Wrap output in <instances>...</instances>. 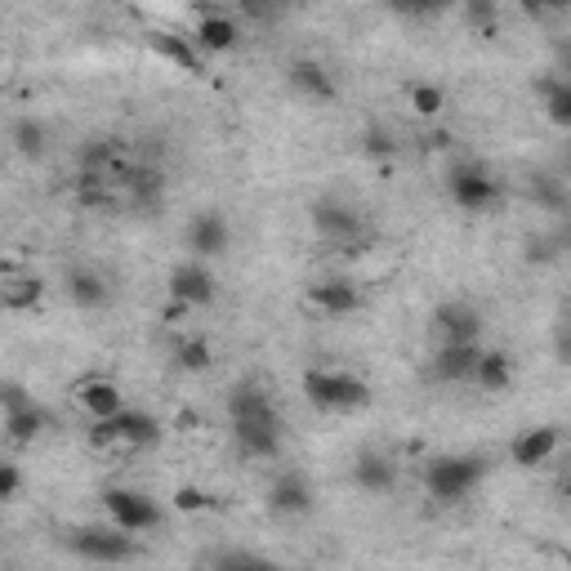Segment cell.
Instances as JSON below:
<instances>
[{
    "label": "cell",
    "mask_w": 571,
    "mask_h": 571,
    "mask_svg": "<svg viewBox=\"0 0 571 571\" xmlns=\"http://www.w3.org/2000/svg\"><path fill=\"white\" fill-rule=\"evenodd\" d=\"M558 442H562V433H558L553 425H536V429H523V433L514 438L509 455H514L518 469H536V464H545V460L558 451Z\"/></svg>",
    "instance_id": "9a60e30c"
},
{
    "label": "cell",
    "mask_w": 571,
    "mask_h": 571,
    "mask_svg": "<svg viewBox=\"0 0 571 571\" xmlns=\"http://www.w3.org/2000/svg\"><path fill=\"white\" fill-rule=\"evenodd\" d=\"M10 143L19 147V156H28V161H41V156H45V147H50V130H45L36 117H23V121H14V130H10Z\"/></svg>",
    "instance_id": "d4e9b609"
},
{
    "label": "cell",
    "mask_w": 571,
    "mask_h": 571,
    "mask_svg": "<svg viewBox=\"0 0 571 571\" xmlns=\"http://www.w3.org/2000/svg\"><path fill=\"white\" fill-rule=\"evenodd\" d=\"M304 397L317 411H358V406L371 402V388H366V380H358L349 371L312 366V371H304Z\"/></svg>",
    "instance_id": "7a4b0ae2"
},
{
    "label": "cell",
    "mask_w": 571,
    "mask_h": 571,
    "mask_svg": "<svg viewBox=\"0 0 571 571\" xmlns=\"http://www.w3.org/2000/svg\"><path fill=\"white\" fill-rule=\"evenodd\" d=\"M486 477V460L482 455H438L425 469V486L438 505H460L477 492V482Z\"/></svg>",
    "instance_id": "6da1fadb"
},
{
    "label": "cell",
    "mask_w": 571,
    "mask_h": 571,
    "mask_svg": "<svg viewBox=\"0 0 571 571\" xmlns=\"http://www.w3.org/2000/svg\"><path fill=\"white\" fill-rule=\"evenodd\" d=\"M72 393H76V406H80V411H86L90 420H112V416L125 411V393H121L117 380H108V375L80 380Z\"/></svg>",
    "instance_id": "30bf717a"
},
{
    "label": "cell",
    "mask_w": 571,
    "mask_h": 571,
    "mask_svg": "<svg viewBox=\"0 0 571 571\" xmlns=\"http://www.w3.org/2000/svg\"><path fill=\"white\" fill-rule=\"evenodd\" d=\"M433 331L442 344H477L482 340V312L464 299H447L433 308Z\"/></svg>",
    "instance_id": "9c48e42d"
},
{
    "label": "cell",
    "mask_w": 571,
    "mask_h": 571,
    "mask_svg": "<svg viewBox=\"0 0 571 571\" xmlns=\"http://www.w3.org/2000/svg\"><path fill=\"white\" fill-rule=\"evenodd\" d=\"M477 353H482V344H442L433 353V375L447 384H464V380H473Z\"/></svg>",
    "instance_id": "ffe728a7"
},
{
    "label": "cell",
    "mask_w": 571,
    "mask_h": 571,
    "mask_svg": "<svg viewBox=\"0 0 571 571\" xmlns=\"http://www.w3.org/2000/svg\"><path fill=\"white\" fill-rule=\"evenodd\" d=\"M0 63H6V50H0Z\"/></svg>",
    "instance_id": "d590c367"
},
{
    "label": "cell",
    "mask_w": 571,
    "mask_h": 571,
    "mask_svg": "<svg viewBox=\"0 0 571 571\" xmlns=\"http://www.w3.org/2000/svg\"><path fill=\"white\" fill-rule=\"evenodd\" d=\"M112 433H117V447H156L161 442V425H156V416H147V411H125L121 416H112Z\"/></svg>",
    "instance_id": "d6986e66"
},
{
    "label": "cell",
    "mask_w": 571,
    "mask_h": 571,
    "mask_svg": "<svg viewBox=\"0 0 571 571\" xmlns=\"http://www.w3.org/2000/svg\"><path fill=\"white\" fill-rule=\"evenodd\" d=\"M215 295H219V282H215L210 264H201V260L175 264V273H171V299L179 308H206V304H215Z\"/></svg>",
    "instance_id": "52a82bcc"
},
{
    "label": "cell",
    "mask_w": 571,
    "mask_h": 571,
    "mask_svg": "<svg viewBox=\"0 0 571 571\" xmlns=\"http://www.w3.org/2000/svg\"><path fill=\"white\" fill-rule=\"evenodd\" d=\"M308 304L331 317H349L362 308V290L353 282H317V286H308Z\"/></svg>",
    "instance_id": "e0dca14e"
},
{
    "label": "cell",
    "mask_w": 571,
    "mask_h": 571,
    "mask_svg": "<svg viewBox=\"0 0 571 571\" xmlns=\"http://www.w3.org/2000/svg\"><path fill=\"white\" fill-rule=\"evenodd\" d=\"M473 384L477 388H486V393H509V384H514V358L509 353H477V366H473Z\"/></svg>",
    "instance_id": "603a6c76"
},
{
    "label": "cell",
    "mask_w": 571,
    "mask_h": 571,
    "mask_svg": "<svg viewBox=\"0 0 571 571\" xmlns=\"http://www.w3.org/2000/svg\"><path fill=\"white\" fill-rule=\"evenodd\" d=\"M210 340L206 336H184L179 344H175V362L184 366V371H210Z\"/></svg>",
    "instance_id": "83f0119b"
},
{
    "label": "cell",
    "mask_w": 571,
    "mask_h": 571,
    "mask_svg": "<svg viewBox=\"0 0 571 571\" xmlns=\"http://www.w3.org/2000/svg\"><path fill=\"white\" fill-rule=\"evenodd\" d=\"M362 147H366V156H393V134L388 130H380V125H371L366 134H362Z\"/></svg>",
    "instance_id": "4dcf8cb0"
},
{
    "label": "cell",
    "mask_w": 571,
    "mask_h": 571,
    "mask_svg": "<svg viewBox=\"0 0 571 571\" xmlns=\"http://www.w3.org/2000/svg\"><path fill=\"white\" fill-rule=\"evenodd\" d=\"M156 50L166 54L171 63H179L184 72H201V54H197V45H193L188 36H171V32H161V36H156Z\"/></svg>",
    "instance_id": "4316f807"
},
{
    "label": "cell",
    "mask_w": 571,
    "mask_h": 571,
    "mask_svg": "<svg viewBox=\"0 0 571 571\" xmlns=\"http://www.w3.org/2000/svg\"><path fill=\"white\" fill-rule=\"evenodd\" d=\"M312 228H317V237L336 241V246H362V241H366L362 210H353L344 201H317L312 206Z\"/></svg>",
    "instance_id": "8992f818"
},
{
    "label": "cell",
    "mask_w": 571,
    "mask_h": 571,
    "mask_svg": "<svg viewBox=\"0 0 571 571\" xmlns=\"http://www.w3.org/2000/svg\"><path fill=\"white\" fill-rule=\"evenodd\" d=\"M228 246H232V223H228V215H223V210H201V215L193 219V228H188V251H193V260H201V264L223 260Z\"/></svg>",
    "instance_id": "ba28073f"
},
{
    "label": "cell",
    "mask_w": 571,
    "mask_h": 571,
    "mask_svg": "<svg viewBox=\"0 0 571 571\" xmlns=\"http://www.w3.org/2000/svg\"><path fill=\"white\" fill-rule=\"evenodd\" d=\"M469 19H473V23H492V19H496V10H492V6H473V10H469Z\"/></svg>",
    "instance_id": "e575fe53"
},
{
    "label": "cell",
    "mask_w": 571,
    "mask_h": 571,
    "mask_svg": "<svg viewBox=\"0 0 571 571\" xmlns=\"http://www.w3.org/2000/svg\"><path fill=\"white\" fill-rule=\"evenodd\" d=\"M290 86L304 95V99H317V103H331L340 90H336V76L331 72H326L321 63H312V58H295L290 63Z\"/></svg>",
    "instance_id": "2e32d148"
},
{
    "label": "cell",
    "mask_w": 571,
    "mask_h": 571,
    "mask_svg": "<svg viewBox=\"0 0 571 571\" xmlns=\"http://www.w3.org/2000/svg\"><path fill=\"white\" fill-rule=\"evenodd\" d=\"M67 549L80 553L86 562H108L112 567V562H130L139 553V540L117 531V527H76V531H67Z\"/></svg>",
    "instance_id": "277c9868"
},
{
    "label": "cell",
    "mask_w": 571,
    "mask_h": 571,
    "mask_svg": "<svg viewBox=\"0 0 571 571\" xmlns=\"http://www.w3.org/2000/svg\"><path fill=\"white\" fill-rule=\"evenodd\" d=\"M540 95H545V108H549V121L553 125H571V80L553 76V80H540Z\"/></svg>",
    "instance_id": "484cf974"
},
{
    "label": "cell",
    "mask_w": 571,
    "mask_h": 571,
    "mask_svg": "<svg viewBox=\"0 0 571 571\" xmlns=\"http://www.w3.org/2000/svg\"><path fill=\"white\" fill-rule=\"evenodd\" d=\"M0 406H6V416H10V411H23V406H32V397H28L19 384H0Z\"/></svg>",
    "instance_id": "1f68e13d"
},
{
    "label": "cell",
    "mask_w": 571,
    "mask_h": 571,
    "mask_svg": "<svg viewBox=\"0 0 571 571\" xmlns=\"http://www.w3.org/2000/svg\"><path fill=\"white\" fill-rule=\"evenodd\" d=\"M228 420L232 425H251V420H277V406L260 384H237L228 393Z\"/></svg>",
    "instance_id": "5bb4252c"
},
{
    "label": "cell",
    "mask_w": 571,
    "mask_h": 571,
    "mask_svg": "<svg viewBox=\"0 0 571 571\" xmlns=\"http://www.w3.org/2000/svg\"><path fill=\"white\" fill-rule=\"evenodd\" d=\"M447 188H451V201H455L460 210H469V215H482V210H492V206H496V201L505 197L501 179H496L492 171L473 166V161H464V166H455V171H451Z\"/></svg>",
    "instance_id": "5b68a950"
},
{
    "label": "cell",
    "mask_w": 571,
    "mask_h": 571,
    "mask_svg": "<svg viewBox=\"0 0 571 571\" xmlns=\"http://www.w3.org/2000/svg\"><path fill=\"white\" fill-rule=\"evenodd\" d=\"M232 442H237L241 455H251V460H273V455H282V420L232 425Z\"/></svg>",
    "instance_id": "4fadbf2b"
},
{
    "label": "cell",
    "mask_w": 571,
    "mask_h": 571,
    "mask_svg": "<svg viewBox=\"0 0 571 571\" xmlns=\"http://www.w3.org/2000/svg\"><path fill=\"white\" fill-rule=\"evenodd\" d=\"M103 509H108L112 527L125 531V536H147V531H156L161 523H166L161 505L147 492H134V486H108V492H103Z\"/></svg>",
    "instance_id": "3957f363"
},
{
    "label": "cell",
    "mask_w": 571,
    "mask_h": 571,
    "mask_svg": "<svg viewBox=\"0 0 571 571\" xmlns=\"http://www.w3.org/2000/svg\"><path fill=\"white\" fill-rule=\"evenodd\" d=\"M188 41L197 45L201 58H206V54H228V50L241 41V28H237V19L223 14V10H206L201 23H197V32H193Z\"/></svg>",
    "instance_id": "7c38bea8"
},
{
    "label": "cell",
    "mask_w": 571,
    "mask_h": 571,
    "mask_svg": "<svg viewBox=\"0 0 571 571\" xmlns=\"http://www.w3.org/2000/svg\"><path fill=\"white\" fill-rule=\"evenodd\" d=\"M175 501H179V509H201V505H206V496H201V492H193V486H184V492H179Z\"/></svg>",
    "instance_id": "836d02e7"
},
{
    "label": "cell",
    "mask_w": 571,
    "mask_h": 571,
    "mask_svg": "<svg viewBox=\"0 0 571 571\" xmlns=\"http://www.w3.org/2000/svg\"><path fill=\"white\" fill-rule=\"evenodd\" d=\"M215 571H282L273 558H260V553H223L215 562Z\"/></svg>",
    "instance_id": "f546056e"
},
{
    "label": "cell",
    "mask_w": 571,
    "mask_h": 571,
    "mask_svg": "<svg viewBox=\"0 0 571 571\" xmlns=\"http://www.w3.org/2000/svg\"><path fill=\"white\" fill-rule=\"evenodd\" d=\"M353 482L362 486V492H371V496H384V492H393V482H397V464L388 455H380V451H362L353 460Z\"/></svg>",
    "instance_id": "ac0fdd59"
},
{
    "label": "cell",
    "mask_w": 571,
    "mask_h": 571,
    "mask_svg": "<svg viewBox=\"0 0 571 571\" xmlns=\"http://www.w3.org/2000/svg\"><path fill=\"white\" fill-rule=\"evenodd\" d=\"M45 295V282L32 273H10L0 277V312H32Z\"/></svg>",
    "instance_id": "44dd1931"
},
{
    "label": "cell",
    "mask_w": 571,
    "mask_h": 571,
    "mask_svg": "<svg viewBox=\"0 0 571 571\" xmlns=\"http://www.w3.org/2000/svg\"><path fill=\"white\" fill-rule=\"evenodd\" d=\"M45 425H50V416L32 402V406H23V411H10V416H6V438H10L14 447H28V442H36V438L45 433Z\"/></svg>",
    "instance_id": "cb8c5ba5"
},
{
    "label": "cell",
    "mask_w": 571,
    "mask_h": 571,
    "mask_svg": "<svg viewBox=\"0 0 571 571\" xmlns=\"http://www.w3.org/2000/svg\"><path fill=\"white\" fill-rule=\"evenodd\" d=\"M19 482H23V477H19L14 464H0V501H10V496L19 492Z\"/></svg>",
    "instance_id": "d6a6232c"
},
{
    "label": "cell",
    "mask_w": 571,
    "mask_h": 571,
    "mask_svg": "<svg viewBox=\"0 0 571 571\" xmlns=\"http://www.w3.org/2000/svg\"><path fill=\"white\" fill-rule=\"evenodd\" d=\"M268 509L282 514V518H299V514H308V509H312V486H308V477L295 473V469L277 473L273 486H268Z\"/></svg>",
    "instance_id": "8fae6325"
},
{
    "label": "cell",
    "mask_w": 571,
    "mask_h": 571,
    "mask_svg": "<svg viewBox=\"0 0 571 571\" xmlns=\"http://www.w3.org/2000/svg\"><path fill=\"white\" fill-rule=\"evenodd\" d=\"M442 108H447V95H442V86H429V80H420V86L411 90V112H416V117L433 121Z\"/></svg>",
    "instance_id": "f1b7e54d"
},
{
    "label": "cell",
    "mask_w": 571,
    "mask_h": 571,
    "mask_svg": "<svg viewBox=\"0 0 571 571\" xmlns=\"http://www.w3.org/2000/svg\"><path fill=\"white\" fill-rule=\"evenodd\" d=\"M67 295L80 308H103L112 299V286H108V277L99 268H72L67 273Z\"/></svg>",
    "instance_id": "7402d4cb"
}]
</instances>
